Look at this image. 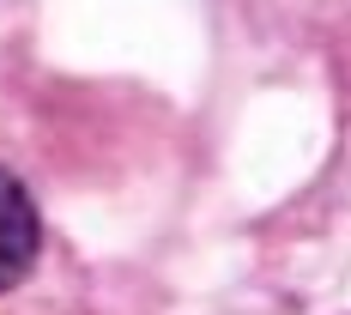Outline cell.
I'll return each instance as SVG.
<instances>
[{"instance_id":"6da1fadb","label":"cell","mask_w":351,"mask_h":315,"mask_svg":"<svg viewBox=\"0 0 351 315\" xmlns=\"http://www.w3.org/2000/svg\"><path fill=\"white\" fill-rule=\"evenodd\" d=\"M36 243H43V224H36L31 194H25L19 176L0 170V291H12V285L31 273Z\"/></svg>"}]
</instances>
